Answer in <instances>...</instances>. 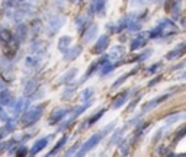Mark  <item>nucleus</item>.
<instances>
[{
  "instance_id": "nucleus-27",
  "label": "nucleus",
  "mask_w": 186,
  "mask_h": 157,
  "mask_svg": "<svg viewBox=\"0 0 186 157\" xmlns=\"http://www.w3.org/2000/svg\"><path fill=\"white\" fill-rule=\"evenodd\" d=\"M10 38H12V32H9L7 29H0V41L2 42H7V41H10Z\"/></svg>"
},
{
  "instance_id": "nucleus-24",
  "label": "nucleus",
  "mask_w": 186,
  "mask_h": 157,
  "mask_svg": "<svg viewBox=\"0 0 186 157\" xmlns=\"http://www.w3.org/2000/svg\"><path fill=\"white\" fill-rule=\"evenodd\" d=\"M114 68H115V64H112V63H110V61H109V60H108V61H105V63L102 64L100 74H102V76H105V74H108V73H110V71H112Z\"/></svg>"
},
{
  "instance_id": "nucleus-32",
  "label": "nucleus",
  "mask_w": 186,
  "mask_h": 157,
  "mask_svg": "<svg viewBox=\"0 0 186 157\" xmlns=\"http://www.w3.org/2000/svg\"><path fill=\"white\" fill-rule=\"evenodd\" d=\"M180 6H182V0H176L173 3V10H172V13H173L174 17L179 16V13H180Z\"/></svg>"
},
{
  "instance_id": "nucleus-30",
  "label": "nucleus",
  "mask_w": 186,
  "mask_h": 157,
  "mask_svg": "<svg viewBox=\"0 0 186 157\" xmlns=\"http://www.w3.org/2000/svg\"><path fill=\"white\" fill-rule=\"evenodd\" d=\"M148 3V0H130V6L131 7H144Z\"/></svg>"
},
{
  "instance_id": "nucleus-38",
  "label": "nucleus",
  "mask_w": 186,
  "mask_h": 157,
  "mask_svg": "<svg viewBox=\"0 0 186 157\" xmlns=\"http://www.w3.org/2000/svg\"><path fill=\"white\" fill-rule=\"evenodd\" d=\"M161 66H163L161 63H156V64H153V66H151L150 68H148L147 71L150 73V74H153V73H157V71H159V70L161 68Z\"/></svg>"
},
{
  "instance_id": "nucleus-19",
  "label": "nucleus",
  "mask_w": 186,
  "mask_h": 157,
  "mask_svg": "<svg viewBox=\"0 0 186 157\" xmlns=\"http://www.w3.org/2000/svg\"><path fill=\"white\" fill-rule=\"evenodd\" d=\"M97 35V25H92L89 26V29L85 32V35H83V41H85L86 44H89L93 41V38Z\"/></svg>"
},
{
  "instance_id": "nucleus-25",
  "label": "nucleus",
  "mask_w": 186,
  "mask_h": 157,
  "mask_svg": "<svg viewBox=\"0 0 186 157\" xmlns=\"http://www.w3.org/2000/svg\"><path fill=\"white\" fill-rule=\"evenodd\" d=\"M66 141H67V137H63V138H61V140H60L58 143L55 144V147H54V149H52V150H51V151H50V153H48V154H50V156H54L55 153H58L60 150H61V147H63V145L66 144Z\"/></svg>"
},
{
  "instance_id": "nucleus-20",
  "label": "nucleus",
  "mask_w": 186,
  "mask_h": 157,
  "mask_svg": "<svg viewBox=\"0 0 186 157\" xmlns=\"http://www.w3.org/2000/svg\"><path fill=\"white\" fill-rule=\"evenodd\" d=\"M28 103H29V101H26V99H23V98H21L17 102H15V115H21V114H23V110H25V108L28 106Z\"/></svg>"
},
{
  "instance_id": "nucleus-10",
  "label": "nucleus",
  "mask_w": 186,
  "mask_h": 157,
  "mask_svg": "<svg viewBox=\"0 0 186 157\" xmlns=\"http://www.w3.org/2000/svg\"><path fill=\"white\" fill-rule=\"evenodd\" d=\"M106 2L108 0H92V12L99 15V16H103L105 15Z\"/></svg>"
},
{
  "instance_id": "nucleus-3",
  "label": "nucleus",
  "mask_w": 186,
  "mask_h": 157,
  "mask_svg": "<svg viewBox=\"0 0 186 157\" xmlns=\"http://www.w3.org/2000/svg\"><path fill=\"white\" fill-rule=\"evenodd\" d=\"M66 23V17L63 15H52V16L48 19L46 22V29H48V34L54 35L58 29H61Z\"/></svg>"
},
{
  "instance_id": "nucleus-13",
  "label": "nucleus",
  "mask_w": 186,
  "mask_h": 157,
  "mask_svg": "<svg viewBox=\"0 0 186 157\" xmlns=\"http://www.w3.org/2000/svg\"><path fill=\"white\" fill-rule=\"evenodd\" d=\"M73 42V38L71 37H68V35H64L61 38H58V44H57V48H58V51L61 52H66L70 48V44Z\"/></svg>"
},
{
  "instance_id": "nucleus-2",
  "label": "nucleus",
  "mask_w": 186,
  "mask_h": 157,
  "mask_svg": "<svg viewBox=\"0 0 186 157\" xmlns=\"http://www.w3.org/2000/svg\"><path fill=\"white\" fill-rule=\"evenodd\" d=\"M42 112H44L42 105H37V106H34V108L28 109L26 112H23V115H22V124H23V127L34 125V124L42 116Z\"/></svg>"
},
{
  "instance_id": "nucleus-21",
  "label": "nucleus",
  "mask_w": 186,
  "mask_h": 157,
  "mask_svg": "<svg viewBox=\"0 0 186 157\" xmlns=\"http://www.w3.org/2000/svg\"><path fill=\"white\" fill-rule=\"evenodd\" d=\"M12 95L10 92H7L6 89H3L0 92V108H3V106H7L9 103L12 102Z\"/></svg>"
},
{
  "instance_id": "nucleus-26",
  "label": "nucleus",
  "mask_w": 186,
  "mask_h": 157,
  "mask_svg": "<svg viewBox=\"0 0 186 157\" xmlns=\"http://www.w3.org/2000/svg\"><path fill=\"white\" fill-rule=\"evenodd\" d=\"M132 73H134V71H131V73H127V74H122V76H121V77H119V79H118V80H116V81H114V83H112V89H116V87H119V86H121V85H122V83H124V81H125V80H127V79H128V77H130V76H131V74H132Z\"/></svg>"
},
{
  "instance_id": "nucleus-36",
  "label": "nucleus",
  "mask_w": 186,
  "mask_h": 157,
  "mask_svg": "<svg viewBox=\"0 0 186 157\" xmlns=\"http://www.w3.org/2000/svg\"><path fill=\"white\" fill-rule=\"evenodd\" d=\"M74 90H76V85H73V86H68L67 89H66V92L63 93V99H68L70 96H71L73 93H74Z\"/></svg>"
},
{
  "instance_id": "nucleus-34",
  "label": "nucleus",
  "mask_w": 186,
  "mask_h": 157,
  "mask_svg": "<svg viewBox=\"0 0 186 157\" xmlns=\"http://www.w3.org/2000/svg\"><path fill=\"white\" fill-rule=\"evenodd\" d=\"M90 105V102H87V103H85V105H81V106H79V108H76L74 109V114H73V118H76V116H79L80 114H83L86 109H87V106Z\"/></svg>"
},
{
  "instance_id": "nucleus-43",
  "label": "nucleus",
  "mask_w": 186,
  "mask_h": 157,
  "mask_svg": "<svg viewBox=\"0 0 186 157\" xmlns=\"http://www.w3.org/2000/svg\"><path fill=\"white\" fill-rule=\"evenodd\" d=\"M9 119V116H7V114L4 112L2 108H0V121H7Z\"/></svg>"
},
{
  "instance_id": "nucleus-23",
  "label": "nucleus",
  "mask_w": 186,
  "mask_h": 157,
  "mask_svg": "<svg viewBox=\"0 0 186 157\" xmlns=\"http://www.w3.org/2000/svg\"><path fill=\"white\" fill-rule=\"evenodd\" d=\"M122 54H124V47L118 45V47H114V48H112V51L109 52V55H108V58H109V60L119 58V57H121Z\"/></svg>"
},
{
  "instance_id": "nucleus-46",
  "label": "nucleus",
  "mask_w": 186,
  "mask_h": 157,
  "mask_svg": "<svg viewBox=\"0 0 186 157\" xmlns=\"http://www.w3.org/2000/svg\"><path fill=\"white\" fill-rule=\"evenodd\" d=\"M3 89H6V83L3 80H0V90H3Z\"/></svg>"
},
{
  "instance_id": "nucleus-4",
  "label": "nucleus",
  "mask_w": 186,
  "mask_h": 157,
  "mask_svg": "<svg viewBox=\"0 0 186 157\" xmlns=\"http://www.w3.org/2000/svg\"><path fill=\"white\" fill-rule=\"evenodd\" d=\"M100 140H102V134H100V132H99V134H95V135H92L89 140L86 141L85 144L81 145V149L77 151V156H85V154L87 153V151H90L93 147H96V145L100 143Z\"/></svg>"
},
{
  "instance_id": "nucleus-14",
  "label": "nucleus",
  "mask_w": 186,
  "mask_h": 157,
  "mask_svg": "<svg viewBox=\"0 0 186 157\" xmlns=\"http://www.w3.org/2000/svg\"><path fill=\"white\" fill-rule=\"evenodd\" d=\"M127 101H128V90H127V92L119 93L118 96L112 101V108H114V109H119V108H122V106L125 105Z\"/></svg>"
},
{
  "instance_id": "nucleus-39",
  "label": "nucleus",
  "mask_w": 186,
  "mask_h": 157,
  "mask_svg": "<svg viewBox=\"0 0 186 157\" xmlns=\"http://www.w3.org/2000/svg\"><path fill=\"white\" fill-rule=\"evenodd\" d=\"M86 22H87V16H81V17H79V19H77V22H76L77 28H79V29H80V28H83V26L86 25Z\"/></svg>"
},
{
  "instance_id": "nucleus-1",
  "label": "nucleus",
  "mask_w": 186,
  "mask_h": 157,
  "mask_svg": "<svg viewBox=\"0 0 186 157\" xmlns=\"http://www.w3.org/2000/svg\"><path fill=\"white\" fill-rule=\"evenodd\" d=\"M178 32H179V29H178V26H176L174 22L169 21V19H163V21L154 28V29L150 31L148 37H150V38H159V37H169V35H174V34H178Z\"/></svg>"
},
{
  "instance_id": "nucleus-42",
  "label": "nucleus",
  "mask_w": 186,
  "mask_h": 157,
  "mask_svg": "<svg viewBox=\"0 0 186 157\" xmlns=\"http://www.w3.org/2000/svg\"><path fill=\"white\" fill-rule=\"evenodd\" d=\"M77 147H79V143H76V144L73 145L71 149H70V150H68V151H67V153H66V156H73V154H74V151H76V149H77Z\"/></svg>"
},
{
  "instance_id": "nucleus-35",
  "label": "nucleus",
  "mask_w": 186,
  "mask_h": 157,
  "mask_svg": "<svg viewBox=\"0 0 186 157\" xmlns=\"http://www.w3.org/2000/svg\"><path fill=\"white\" fill-rule=\"evenodd\" d=\"M32 31H34V34H39V32L42 31V22L41 21L32 22Z\"/></svg>"
},
{
  "instance_id": "nucleus-12",
  "label": "nucleus",
  "mask_w": 186,
  "mask_h": 157,
  "mask_svg": "<svg viewBox=\"0 0 186 157\" xmlns=\"http://www.w3.org/2000/svg\"><path fill=\"white\" fill-rule=\"evenodd\" d=\"M39 64H41V58H39V55H28L25 58V67L26 70H34V68L39 67Z\"/></svg>"
},
{
  "instance_id": "nucleus-45",
  "label": "nucleus",
  "mask_w": 186,
  "mask_h": 157,
  "mask_svg": "<svg viewBox=\"0 0 186 157\" xmlns=\"http://www.w3.org/2000/svg\"><path fill=\"white\" fill-rule=\"evenodd\" d=\"M160 79H161V77H156V79H154V80H150V81H148V86H153V85H156L157 81H160Z\"/></svg>"
},
{
  "instance_id": "nucleus-41",
  "label": "nucleus",
  "mask_w": 186,
  "mask_h": 157,
  "mask_svg": "<svg viewBox=\"0 0 186 157\" xmlns=\"http://www.w3.org/2000/svg\"><path fill=\"white\" fill-rule=\"evenodd\" d=\"M15 153H16V156H25V154L28 153V150H26V147L23 145V147H19V150H15Z\"/></svg>"
},
{
  "instance_id": "nucleus-28",
  "label": "nucleus",
  "mask_w": 186,
  "mask_h": 157,
  "mask_svg": "<svg viewBox=\"0 0 186 157\" xmlns=\"http://www.w3.org/2000/svg\"><path fill=\"white\" fill-rule=\"evenodd\" d=\"M103 114H105V109H100V110H99V112H97L96 115H93V116L89 119V121H86V127H90V125H93V124L96 122L97 119L100 118V116H102V115H103Z\"/></svg>"
},
{
  "instance_id": "nucleus-6",
  "label": "nucleus",
  "mask_w": 186,
  "mask_h": 157,
  "mask_svg": "<svg viewBox=\"0 0 186 157\" xmlns=\"http://www.w3.org/2000/svg\"><path fill=\"white\" fill-rule=\"evenodd\" d=\"M50 140H51V135L44 137V138H39V140H37V141L34 143V145H32V149L29 150V154L35 156V154H38L39 151H42V150L46 147V144L50 143Z\"/></svg>"
},
{
  "instance_id": "nucleus-48",
  "label": "nucleus",
  "mask_w": 186,
  "mask_h": 157,
  "mask_svg": "<svg viewBox=\"0 0 186 157\" xmlns=\"http://www.w3.org/2000/svg\"><path fill=\"white\" fill-rule=\"evenodd\" d=\"M154 2H157V3H163L164 0H154Z\"/></svg>"
},
{
  "instance_id": "nucleus-9",
  "label": "nucleus",
  "mask_w": 186,
  "mask_h": 157,
  "mask_svg": "<svg viewBox=\"0 0 186 157\" xmlns=\"http://www.w3.org/2000/svg\"><path fill=\"white\" fill-rule=\"evenodd\" d=\"M167 98H169V95H161V96H157V98H154L153 101H150L148 103H145V105H144L143 112L145 114V112H148V110L154 109V108H156V106H159L161 102H164Z\"/></svg>"
},
{
  "instance_id": "nucleus-33",
  "label": "nucleus",
  "mask_w": 186,
  "mask_h": 157,
  "mask_svg": "<svg viewBox=\"0 0 186 157\" xmlns=\"http://www.w3.org/2000/svg\"><path fill=\"white\" fill-rule=\"evenodd\" d=\"M35 89H37V81H35V80H32V81H29V83L26 85V87H25V93H26V95L34 93V92H35Z\"/></svg>"
},
{
  "instance_id": "nucleus-29",
  "label": "nucleus",
  "mask_w": 186,
  "mask_h": 157,
  "mask_svg": "<svg viewBox=\"0 0 186 157\" xmlns=\"http://www.w3.org/2000/svg\"><path fill=\"white\" fill-rule=\"evenodd\" d=\"M122 132L124 130H116V131L112 134V138H110V144H116V143H119L121 141V138H122Z\"/></svg>"
},
{
  "instance_id": "nucleus-44",
  "label": "nucleus",
  "mask_w": 186,
  "mask_h": 157,
  "mask_svg": "<svg viewBox=\"0 0 186 157\" xmlns=\"http://www.w3.org/2000/svg\"><path fill=\"white\" fill-rule=\"evenodd\" d=\"M153 54V51H151V50H148V51H145V52H144V54H143V57H140V61H144V60H147L148 58V57H150V55H151Z\"/></svg>"
},
{
  "instance_id": "nucleus-11",
  "label": "nucleus",
  "mask_w": 186,
  "mask_h": 157,
  "mask_svg": "<svg viewBox=\"0 0 186 157\" xmlns=\"http://www.w3.org/2000/svg\"><path fill=\"white\" fill-rule=\"evenodd\" d=\"M46 45L44 41H34V42L31 44V47H29V51L32 52V54H37V55H41L44 54V52L46 51Z\"/></svg>"
},
{
  "instance_id": "nucleus-40",
  "label": "nucleus",
  "mask_w": 186,
  "mask_h": 157,
  "mask_svg": "<svg viewBox=\"0 0 186 157\" xmlns=\"http://www.w3.org/2000/svg\"><path fill=\"white\" fill-rule=\"evenodd\" d=\"M115 125H116V122H115V121H114V122H110V124H108V127H106V128H103V130H102V132H100V134H105V135H106V134H108V132H109V131H112V130H114V128H115Z\"/></svg>"
},
{
  "instance_id": "nucleus-47",
  "label": "nucleus",
  "mask_w": 186,
  "mask_h": 157,
  "mask_svg": "<svg viewBox=\"0 0 186 157\" xmlns=\"http://www.w3.org/2000/svg\"><path fill=\"white\" fill-rule=\"evenodd\" d=\"M13 2H15V3H25L26 0H13Z\"/></svg>"
},
{
  "instance_id": "nucleus-18",
  "label": "nucleus",
  "mask_w": 186,
  "mask_h": 157,
  "mask_svg": "<svg viewBox=\"0 0 186 157\" xmlns=\"http://www.w3.org/2000/svg\"><path fill=\"white\" fill-rule=\"evenodd\" d=\"M183 50H185V42H180L178 47L174 48V50H172V51L167 52L166 58H167V60H174V58H178V57H180V55L183 54Z\"/></svg>"
},
{
  "instance_id": "nucleus-8",
  "label": "nucleus",
  "mask_w": 186,
  "mask_h": 157,
  "mask_svg": "<svg viewBox=\"0 0 186 157\" xmlns=\"http://www.w3.org/2000/svg\"><path fill=\"white\" fill-rule=\"evenodd\" d=\"M147 39H148V34H145V32H140L135 38L132 39L131 50H138V48L144 47V45H145V42H147Z\"/></svg>"
},
{
  "instance_id": "nucleus-15",
  "label": "nucleus",
  "mask_w": 186,
  "mask_h": 157,
  "mask_svg": "<svg viewBox=\"0 0 186 157\" xmlns=\"http://www.w3.org/2000/svg\"><path fill=\"white\" fill-rule=\"evenodd\" d=\"M15 37H16L17 42H21V41H25L26 39V37H28V28H26L25 23H19V25L16 26Z\"/></svg>"
},
{
  "instance_id": "nucleus-22",
  "label": "nucleus",
  "mask_w": 186,
  "mask_h": 157,
  "mask_svg": "<svg viewBox=\"0 0 186 157\" xmlns=\"http://www.w3.org/2000/svg\"><path fill=\"white\" fill-rule=\"evenodd\" d=\"M185 118V112H179V114H174V115H169L167 118H166V124L167 125H172V124H176L178 121Z\"/></svg>"
},
{
  "instance_id": "nucleus-16",
  "label": "nucleus",
  "mask_w": 186,
  "mask_h": 157,
  "mask_svg": "<svg viewBox=\"0 0 186 157\" xmlns=\"http://www.w3.org/2000/svg\"><path fill=\"white\" fill-rule=\"evenodd\" d=\"M76 74H77V68H70V70H67L64 74L60 76L58 83H70V81L76 77Z\"/></svg>"
},
{
  "instance_id": "nucleus-37",
  "label": "nucleus",
  "mask_w": 186,
  "mask_h": 157,
  "mask_svg": "<svg viewBox=\"0 0 186 157\" xmlns=\"http://www.w3.org/2000/svg\"><path fill=\"white\" fill-rule=\"evenodd\" d=\"M130 143H128V140H125L122 143V144H121V154H124V156H125V154H128V151H130Z\"/></svg>"
},
{
  "instance_id": "nucleus-17",
  "label": "nucleus",
  "mask_w": 186,
  "mask_h": 157,
  "mask_svg": "<svg viewBox=\"0 0 186 157\" xmlns=\"http://www.w3.org/2000/svg\"><path fill=\"white\" fill-rule=\"evenodd\" d=\"M64 54H66V57H64V60H66V61H71V60L77 58V57L81 54V47H71V48H68V50L64 52Z\"/></svg>"
},
{
  "instance_id": "nucleus-7",
  "label": "nucleus",
  "mask_w": 186,
  "mask_h": 157,
  "mask_svg": "<svg viewBox=\"0 0 186 157\" xmlns=\"http://www.w3.org/2000/svg\"><path fill=\"white\" fill-rule=\"evenodd\" d=\"M68 109H66V108H58V109H54L52 110V114H51L50 116V124L51 125H55V124H58L61 119L67 115Z\"/></svg>"
},
{
  "instance_id": "nucleus-31",
  "label": "nucleus",
  "mask_w": 186,
  "mask_h": 157,
  "mask_svg": "<svg viewBox=\"0 0 186 157\" xmlns=\"http://www.w3.org/2000/svg\"><path fill=\"white\" fill-rule=\"evenodd\" d=\"M93 93H95V89H93V87H87V89L83 90V93H81V99H83V101H89L90 96H93Z\"/></svg>"
},
{
  "instance_id": "nucleus-5",
  "label": "nucleus",
  "mask_w": 186,
  "mask_h": 157,
  "mask_svg": "<svg viewBox=\"0 0 186 157\" xmlns=\"http://www.w3.org/2000/svg\"><path fill=\"white\" fill-rule=\"evenodd\" d=\"M108 45H109V37H108V35H102V37H99V39L96 41V44L93 45L92 52H95V54H100V52L105 51Z\"/></svg>"
}]
</instances>
